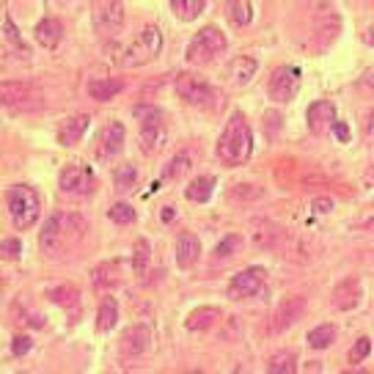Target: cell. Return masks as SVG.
<instances>
[{
	"instance_id": "7a4b0ae2",
	"label": "cell",
	"mask_w": 374,
	"mask_h": 374,
	"mask_svg": "<svg viewBox=\"0 0 374 374\" xmlns=\"http://www.w3.org/2000/svg\"><path fill=\"white\" fill-rule=\"evenodd\" d=\"M253 149V135H250V127L245 122V116L237 110L228 116L223 132H221V141H218V157L223 160L226 165H242L250 157Z\"/></svg>"
},
{
	"instance_id": "8fae6325",
	"label": "cell",
	"mask_w": 374,
	"mask_h": 374,
	"mask_svg": "<svg viewBox=\"0 0 374 374\" xmlns=\"http://www.w3.org/2000/svg\"><path fill=\"white\" fill-rule=\"evenodd\" d=\"M42 97L28 83H0V107L3 110H30L39 107Z\"/></svg>"
},
{
	"instance_id": "6da1fadb",
	"label": "cell",
	"mask_w": 374,
	"mask_h": 374,
	"mask_svg": "<svg viewBox=\"0 0 374 374\" xmlns=\"http://www.w3.org/2000/svg\"><path fill=\"white\" fill-rule=\"evenodd\" d=\"M86 231H88V223L75 215V212H55L47 218V223L42 228V234H39V248L45 256H50V259H58V256H64V253H69V250L75 248L77 242L86 237Z\"/></svg>"
},
{
	"instance_id": "4dcf8cb0",
	"label": "cell",
	"mask_w": 374,
	"mask_h": 374,
	"mask_svg": "<svg viewBox=\"0 0 374 374\" xmlns=\"http://www.w3.org/2000/svg\"><path fill=\"white\" fill-rule=\"evenodd\" d=\"M113 182H116V190H132V185L138 182V171H135V165H116V171H113Z\"/></svg>"
},
{
	"instance_id": "d4e9b609",
	"label": "cell",
	"mask_w": 374,
	"mask_h": 374,
	"mask_svg": "<svg viewBox=\"0 0 374 374\" xmlns=\"http://www.w3.org/2000/svg\"><path fill=\"white\" fill-rule=\"evenodd\" d=\"M226 11H228V20L237 28H245L253 20V3L250 0H231V3H226Z\"/></svg>"
},
{
	"instance_id": "e0dca14e",
	"label": "cell",
	"mask_w": 374,
	"mask_h": 374,
	"mask_svg": "<svg viewBox=\"0 0 374 374\" xmlns=\"http://www.w3.org/2000/svg\"><path fill=\"white\" fill-rule=\"evenodd\" d=\"M88 124H91V116H86V113H77L72 119H66L58 127V144L61 146H75L77 141L88 132Z\"/></svg>"
},
{
	"instance_id": "f35d334b",
	"label": "cell",
	"mask_w": 374,
	"mask_h": 374,
	"mask_svg": "<svg viewBox=\"0 0 374 374\" xmlns=\"http://www.w3.org/2000/svg\"><path fill=\"white\" fill-rule=\"evenodd\" d=\"M311 206H314V212H320V215H322V212H330V209H333V201L330 199H317Z\"/></svg>"
},
{
	"instance_id": "30bf717a",
	"label": "cell",
	"mask_w": 374,
	"mask_h": 374,
	"mask_svg": "<svg viewBox=\"0 0 374 374\" xmlns=\"http://www.w3.org/2000/svg\"><path fill=\"white\" fill-rule=\"evenodd\" d=\"M300 86H303V75L298 66H278L270 77L267 94L275 102H292L300 94Z\"/></svg>"
},
{
	"instance_id": "d6a6232c",
	"label": "cell",
	"mask_w": 374,
	"mask_h": 374,
	"mask_svg": "<svg viewBox=\"0 0 374 374\" xmlns=\"http://www.w3.org/2000/svg\"><path fill=\"white\" fill-rule=\"evenodd\" d=\"M107 215H110V221H113V223H122V226L132 223V221H135V209H132V204H127V201L113 204Z\"/></svg>"
},
{
	"instance_id": "8992f818",
	"label": "cell",
	"mask_w": 374,
	"mask_h": 374,
	"mask_svg": "<svg viewBox=\"0 0 374 374\" xmlns=\"http://www.w3.org/2000/svg\"><path fill=\"white\" fill-rule=\"evenodd\" d=\"M58 187L66 196L86 199V196H91L97 190V176H94V171L88 165H83V163H69L61 171V176H58Z\"/></svg>"
},
{
	"instance_id": "5b68a950",
	"label": "cell",
	"mask_w": 374,
	"mask_h": 374,
	"mask_svg": "<svg viewBox=\"0 0 374 374\" xmlns=\"http://www.w3.org/2000/svg\"><path fill=\"white\" fill-rule=\"evenodd\" d=\"M163 50V33L157 25H146L124 50H122V66L127 69H135V66H144L154 61Z\"/></svg>"
},
{
	"instance_id": "4316f807",
	"label": "cell",
	"mask_w": 374,
	"mask_h": 374,
	"mask_svg": "<svg viewBox=\"0 0 374 374\" xmlns=\"http://www.w3.org/2000/svg\"><path fill=\"white\" fill-rule=\"evenodd\" d=\"M119 322V303L113 298H107L105 303L100 305V314H97V327H100L102 333H107V330H113Z\"/></svg>"
},
{
	"instance_id": "4fadbf2b",
	"label": "cell",
	"mask_w": 374,
	"mask_h": 374,
	"mask_svg": "<svg viewBox=\"0 0 374 374\" xmlns=\"http://www.w3.org/2000/svg\"><path fill=\"white\" fill-rule=\"evenodd\" d=\"M124 141H127V129L122 122L105 124L100 132V141H97V157L100 160H113L119 151L124 149Z\"/></svg>"
},
{
	"instance_id": "74e56055",
	"label": "cell",
	"mask_w": 374,
	"mask_h": 374,
	"mask_svg": "<svg viewBox=\"0 0 374 374\" xmlns=\"http://www.w3.org/2000/svg\"><path fill=\"white\" fill-rule=\"evenodd\" d=\"M11 349H14V355H25L28 349H30V339H28V336H17L14 344H11Z\"/></svg>"
},
{
	"instance_id": "ac0fdd59",
	"label": "cell",
	"mask_w": 374,
	"mask_h": 374,
	"mask_svg": "<svg viewBox=\"0 0 374 374\" xmlns=\"http://www.w3.org/2000/svg\"><path fill=\"white\" fill-rule=\"evenodd\" d=\"M36 42L45 47V50H55L61 42H64V25H61V20H55V17H45L39 25H36Z\"/></svg>"
},
{
	"instance_id": "ba28073f",
	"label": "cell",
	"mask_w": 374,
	"mask_h": 374,
	"mask_svg": "<svg viewBox=\"0 0 374 374\" xmlns=\"http://www.w3.org/2000/svg\"><path fill=\"white\" fill-rule=\"evenodd\" d=\"M144 122H141V149L146 154H157L165 146V124H163V113L154 107H138L135 110Z\"/></svg>"
},
{
	"instance_id": "d6986e66",
	"label": "cell",
	"mask_w": 374,
	"mask_h": 374,
	"mask_svg": "<svg viewBox=\"0 0 374 374\" xmlns=\"http://www.w3.org/2000/svg\"><path fill=\"white\" fill-rule=\"evenodd\" d=\"M122 88H124V83H122V80H110V77H94V80H88V86H86L88 97L97 102H110Z\"/></svg>"
},
{
	"instance_id": "f1b7e54d",
	"label": "cell",
	"mask_w": 374,
	"mask_h": 374,
	"mask_svg": "<svg viewBox=\"0 0 374 374\" xmlns=\"http://www.w3.org/2000/svg\"><path fill=\"white\" fill-rule=\"evenodd\" d=\"M190 171V154L187 151H179L174 160L165 165V171H163V179H168V182H174V179H182V176Z\"/></svg>"
},
{
	"instance_id": "5bb4252c",
	"label": "cell",
	"mask_w": 374,
	"mask_h": 374,
	"mask_svg": "<svg viewBox=\"0 0 374 374\" xmlns=\"http://www.w3.org/2000/svg\"><path fill=\"white\" fill-rule=\"evenodd\" d=\"M305 122H308V129H311L314 135L330 132L333 124H336V107H333V102H327V100L311 102L308 110H305Z\"/></svg>"
},
{
	"instance_id": "ffe728a7",
	"label": "cell",
	"mask_w": 374,
	"mask_h": 374,
	"mask_svg": "<svg viewBox=\"0 0 374 374\" xmlns=\"http://www.w3.org/2000/svg\"><path fill=\"white\" fill-rule=\"evenodd\" d=\"M221 320V311L218 308H212V305H201V308H196L190 317H187V330H209L212 325Z\"/></svg>"
},
{
	"instance_id": "9c48e42d",
	"label": "cell",
	"mask_w": 374,
	"mask_h": 374,
	"mask_svg": "<svg viewBox=\"0 0 374 374\" xmlns=\"http://www.w3.org/2000/svg\"><path fill=\"white\" fill-rule=\"evenodd\" d=\"M91 17H94V28L102 36H119L124 28V3L119 0H102L91 6Z\"/></svg>"
},
{
	"instance_id": "52a82bcc",
	"label": "cell",
	"mask_w": 374,
	"mask_h": 374,
	"mask_svg": "<svg viewBox=\"0 0 374 374\" xmlns=\"http://www.w3.org/2000/svg\"><path fill=\"white\" fill-rule=\"evenodd\" d=\"M176 94L187 102V105L201 107V110H209V107H215V102H218L215 88H212L206 80L190 75V72H182V75L176 77Z\"/></svg>"
},
{
	"instance_id": "ab89813d",
	"label": "cell",
	"mask_w": 374,
	"mask_h": 374,
	"mask_svg": "<svg viewBox=\"0 0 374 374\" xmlns=\"http://www.w3.org/2000/svg\"><path fill=\"white\" fill-rule=\"evenodd\" d=\"M333 132L339 135V141H347V138H349V129L341 124V122H336V124H333Z\"/></svg>"
},
{
	"instance_id": "1f68e13d",
	"label": "cell",
	"mask_w": 374,
	"mask_h": 374,
	"mask_svg": "<svg viewBox=\"0 0 374 374\" xmlns=\"http://www.w3.org/2000/svg\"><path fill=\"white\" fill-rule=\"evenodd\" d=\"M50 298L58 303V305H66V308H75L77 303H80V292H77L75 286H58V289H52Z\"/></svg>"
},
{
	"instance_id": "3957f363",
	"label": "cell",
	"mask_w": 374,
	"mask_h": 374,
	"mask_svg": "<svg viewBox=\"0 0 374 374\" xmlns=\"http://www.w3.org/2000/svg\"><path fill=\"white\" fill-rule=\"evenodd\" d=\"M6 204H8L14 228H20V231L33 228L42 218V199L30 185H14L6 193Z\"/></svg>"
},
{
	"instance_id": "cb8c5ba5",
	"label": "cell",
	"mask_w": 374,
	"mask_h": 374,
	"mask_svg": "<svg viewBox=\"0 0 374 374\" xmlns=\"http://www.w3.org/2000/svg\"><path fill=\"white\" fill-rule=\"evenodd\" d=\"M295 372H298V358L289 349L275 352L273 358L267 361V374H295Z\"/></svg>"
},
{
	"instance_id": "83f0119b",
	"label": "cell",
	"mask_w": 374,
	"mask_h": 374,
	"mask_svg": "<svg viewBox=\"0 0 374 374\" xmlns=\"http://www.w3.org/2000/svg\"><path fill=\"white\" fill-rule=\"evenodd\" d=\"M149 262H151L149 242H146V240H138V245H135V253H132V270H135V275L146 278V275H149Z\"/></svg>"
},
{
	"instance_id": "484cf974",
	"label": "cell",
	"mask_w": 374,
	"mask_h": 374,
	"mask_svg": "<svg viewBox=\"0 0 374 374\" xmlns=\"http://www.w3.org/2000/svg\"><path fill=\"white\" fill-rule=\"evenodd\" d=\"M256 69H259V64H256V58H250V55H242V58H237L234 64H231V77H234V83H250L253 75H256Z\"/></svg>"
},
{
	"instance_id": "2e32d148",
	"label": "cell",
	"mask_w": 374,
	"mask_h": 374,
	"mask_svg": "<svg viewBox=\"0 0 374 374\" xmlns=\"http://www.w3.org/2000/svg\"><path fill=\"white\" fill-rule=\"evenodd\" d=\"M199 256H201V240L196 234H190V231H182L176 237V264L187 270V267H193L199 262Z\"/></svg>"
},
{
	"instance_id": "44dd1931",
	"label": "cell",
	"mask_w": 374,
	"mask_h": 374,
	"mask_svg": "<svg viewBox=\"0 0 374 374\" xmlns=\"http://www.w3.org/2000/svg\"><path fill=\"white\" fill-rule=\"evenodd\" d=\"M206 8V0H171V11L182 23H193L199 20Z\"/></svg>"
},
{
	"instance_id": "9a60e30c",
	"label": "cell",
	"mask_w": 374,
	"mask_h": 374,
	"mask_svg": "<svg viewBox=\"0 0 374 374\" xmlns=\"http://www.w3.org/2000/svg\"><path fill=\"white\" fill-rule=\"evenodd\" d=\"M151 341H154V336H151L149 325H132L122 336V352L127 358H138V355H144L151 347Z\"/></svg>"
},
{
	"instance_id": "277c9868",
	"label": "cell",
	"mask_w": 374,
	"mask_h": 374,
	"mask_svg": "<svg viewBox=\"0 0 374 374\" xmlns=\"http://www.w3.org/2000/svg\"><path fill=\"white\" fill-rule=\"evenodd\" d=\"M226 47H228V39H226L223 30L215 25H206V28H201L199 33L187 42L185 58H187V64H193V66H206V64H212L218 55H223Z\"/></svg>"
},
{
	"instance_id": "e575fe53",
	"label": "cell",
	"mask_w": 374,
	"mask_h": 374,
	"mask_svg": "<svg viewBox=\"0 0 374 374\" xmlns=\"http://www.w3.org/2000/svg\"><path fill=\"white\" fill-rule=\"evenodd\" d=\"M242 245V237H237V234H231V237H226V240H221L218 242V248H215V256L218 259H226V256H231L234 250Z\"/></svg>"
},
{
	"instance_id": "7c38bea8",
	"label": "cell",
	"mask_w": 374,
	"mask_h": 374,
	"mask_svg": "<svg viewBox=\"0 0 374 374\" xmlns=\"http://www.w3.org/2000/svg\"><path fill=\"white\" fill-rule=\"evenodd\" d=\"M264 281H267V270H264V267H248V270L237 273L228 281V298L231 300L253 298V295L262 292Z\"/></svg>"
},
{
	"instance_id": "60d3db41",
	"label": "cell",
	"mask_w": 374,
	"mask_h": 374,
	"mask_svg": "<svg viewBox=\"0 0 374 374\" xmlns=\"http://www.w3.org/2000/svg\"><path fill=\"white\" fill-rule=\"evenodd\" d=\"M163 221H165V223L174 221V206H165V209H163Z\"/></svg>"
},
{
	"instance_id": "836d02e7",
	"label": "cell",
	"mask_w": 374,
	"mask_h": 374,
	"mask_svg": "<svg viewBox=\"0 0 374 374\" xmlns=\"http://www.w3.org/2000/svg\"><path fill=\"white\" fill-rule=\"evenodd\" d=\"M369 349H372V341H369V336H361L358 341H355V347L349 349V363L355 366V363H361L366 355H369Z\"/></svg>"
},
{
	"instance_id": "f546056e",
	"label": "cell",
	"mask_w": 374,
	"mask_h": 374,
	"mask_svg": "<svg viewBox=\"0 0 374 374\" xmlns=\"http://www.w3.org/2000/svg\"><path fill=\"white\" fill-rule=\"evenodd\" d=\"M333 339H336V330H333V325H320V327H314V330L308 333V347L327 349L330 344H333Z\"/></svg>"
},
{
	"instance_id": "7402d4cb",
	"label": "cell",
	"mask_w": 374,
	"mask_h": 374,
	"mask_svg": "<svg viewBox=\"0 0 374 374\" xmlns=\"http://www.w3.org/2000/svg\"><path fill=\"white\" fill-rule=\"evenodd\" d=\"M212 193H215V176H196L190 185H187V190H185V196L190 201H204L212 199Z\"/></svg>"
},
{
	"instance_id": "d590c367",
	"label": "cell",
	"mask_w": 374,
	"mask_h": 374,
	"mask_svg": "<svg viewBox=\"0 0 374 374\" xmlns=\"http://www.w3.org/2000/svg\"><path fill=\"white\" fill-rule=\"evenodd\" d=\"M20 253H23V242L17 237H8V240L0 242V256L3 259H20Z\"/></svg>"
},
{
	"instance_id": "8d00e7d4",
	"label": "cell",
	"mask_w": 374,
	"mask_h": 374,
	"mask_svg": "<svg viewBox=\"0 0 374 374\" xmlns=\"http://www.w3.org/2000/svg\"><path fill=\"white\" fill-rule=\"evenodd\" d=\"M6 36H8V42H14L20 50L25 52V45H23V39H20V33H17V28H14V23L6 17Z\"/></svg>"
},
{
	"instance_id": "b9f144b4",
	"label": "cell",
	"mask_w": 374,
	"mask_h": 374,
	"mask_svg": "<svg viewBox=\"0 0 374 374\" xmlns=\"http://www.w3.org/2000/svg\"><path fill=\"white\" fill-rule=\"evenodd\" d=\"M190 374H204V372H190Z\"/></svg>"
},
{
	"instance_id": "603a6c76",
	"label": "cell",
	"mask_w": 374,
	"mask_h": 374,
	"mask_svg": "<svg viewBox=\"0 0 374 374\" xmlns=\"http://www.w3.org/2000/svg\"><path fill=\"white\" fill-rule=\"evenodd\" d=\"M300 314H303V300L300 298L286 300V303L278 308V314H275L273 330H284V327H289V325L298 320Z\"/></svg>"
}]
</instances>
